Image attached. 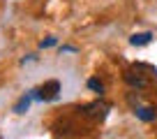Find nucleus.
<instances>
[{"label": "nucleus", "instance_id": "obj_2", "mask_svg": "<svg viewBox=\"0 0 157 139\" xmlns=\"http://www.w3.org/2000/svg\"><path fill=\"white\" fill-rule=\"evenodd\" d=\"M39 100H56L58 97V93H60V81H56V79H51V81H46L44 86H39Z\"/></svg>", "mask_w": 157, "mask_h": 139}, {"label": "nucleus", "instance_id": "obj_6", "mask_svg": "<svg viewBox=\"0 0 157 139\" xmlns=\"http://www.w3.org/2000/svg\"><path fill=\"white\" fill-rule=\"evenodd\" d=\"M150 40H152V33H136V35L129 37V42H132L134 46H143V44H148Z\"/></svg>", "mask_w": 157, "mask_h": 139}, {"label": "nucleus", "instance_id": "obj_3", "mask_svg": "<svg viewBox=\"0 0 157 139\" xmlns=\"http://www.w3.org/2000/svg\"><path fill=\"white\" fill-rule=\"evenodd\" d=\"M132 72L141 74L143 79H148L150 84H152V81H157V70L152 67V65H148V63H136V65H132Z\"/></svg>", "mask_w": 157, "mask_h": 139}, {"label": "nucleus", "instance_id": "obj_10", "mask_svg": "<svg viewBox=\"0 0 157 139\" xmlns=\"http://www.w3.org/2000/svg\"><path fill=\"white\" fill-rule=\"evenodd\" d=\"M0 139H2V137H0Z\"/></svg>", "mask_w": 157, "mask_h": 139}, {"label": "nucleus", "instance_id": "obj_5", "mask_svg": "<svg viewBox=\"0 0 157 139\" xmlns=\"http://www.w3.org/2000/svg\"><path fill=\"white\" fill-rule=\"evenodd\" d=\"M134 114H136V118H141V121H155V116H157V111L152 109V107H136V111H134Z\"/></svg>", "mask_w": 157, "mask_h": 139}, {"label": "nucleus", "instance_id": "obj_1", "mask_svg": "<svg viewBox=\"0 0 157 139\" xmlns=\"http://www.w3.org/2000/svg\"><path fill=\"white\" fill-rule=\"evenodd\" d=\"M109 109H111V107H109L106 102H99V100H97V102L86 104L81 111H83L86 116H90V118H95V121H104V118H106V114H109Z\"/></svg>", "mask_w": 157, "mask_h": 139}, {"label": "nucleus", "instance_id": "obj_7", "mask_svg": "<svg viewBox=\"0 0 157 139\" xmlns=\"http://www.w3.org/2000/svg\"><path fill=\"white\" fill-rule=\"evenodd\" d=\"M30 100H33V95H23V97L14 104V111H16V114H25L28 107H30Z\"/></svg>", "mask_w": 157, "mask_h": 139}, {"label": "nucleus", "instance_id": "obj_4", "mask_svg": "<svg viewBox=\"0 0 157 139\" xmlns=\"http://www.w3.org/2000/svg\"><path fill=\"white\" fill-rule=\"evenodd\" d=\"M125 81H127L129 86H136V88H146V86H150V81L143 79V77L136 74V72H132V70H127V72H125Z\"/></svg>", "mask_w": 157, "mask_h": 139}, {"label": "nucleus", "instance_id": "obj_8", "mask_svg": "<svg viewBox=\"0 0 157 139\" xmlns=\"http://www.w3.org/2000/svg\"><path fill=\"white\" fill-rule=\"evenodd\" d=\"M88 88L95 90V93H99V95L104 93V84H102L99 79H90V81H88Z\"/></svg>", "mask_w": 157, "mask_h": 139}, {"label": "nucleus", "instance_id": "obj_9", "mask_svg": "<svg viewBox=\"0 0 157 139\" xmlns=\"http://www.w3.org/2000/svg\"><path fill=\"white\" fill-rule=\"evenodd\" d=\"M56 44V37H46V40H42V46H53Z\"/></svg>", "mask_w": 157, "mask_h": 139}]
</instances>
